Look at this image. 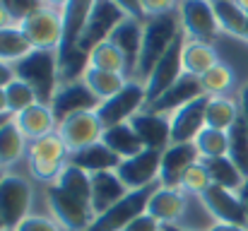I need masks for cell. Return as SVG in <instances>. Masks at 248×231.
Listing matches in <instances>:
<instances>
[{
  "mask_svg": "<svg viewBox=\"0 0 248 231\" xmlns=\"http://www.w3.org/2000/svg\"><path fill=\"white\" fill-rule=\"evenodd\" d=\"M239 111H241V118H244V123L248 125V82L241 87V92H239Z\"/></svg>",
  "mask_w": 248,
  "mask_h": 231,
  "instance_id": "46",
  "label": "cell"
},
{
  "mask_svg": "<svg viewBox=\"0 0 248 231\" xmlns=\"http://www.w3.org/2000/svg\"><path fill=\"white\" fill-rule=\"evenodd\" d=\"M46 198H48V207H51V215L53 219L61 224V229L65 231H87L94 222V210L92 205H87L82 200L73 198L70 193L61 190L58 185H48L46 190Z\"/></svg>",
  "mask_w": 248,
  "mask_h": 231,
  "instance_id": "9",
  "label": "cell"
},
{
  "mask_svg": "<svg viewBox=\"0 0 248 231\" xmlns=\"http://www.w3.org/2000/svg\"><path fill=\"white\" fill-rule=\"evenodd\" d=\"M181 31V19H178V10L173 15L164 17H150L145 19V31H142V48H140V58H138V68H135V82H147L150 73L155 70V65L159 63V58L169 51V46L173 44V39Z\"/></svg>",
  "mask_w": 248,
  "mask_h": 231,
  "instance_id": "1",
  "label": "cell"
},
{
  "mask_svg": "<svg viewBox=\"0 0 248 231\" xmlns=\"http://www.w3.org/2000/svg\"><path fill=\"white\" fill-rule=\"evenodd\" d=\"M200 159H217V156H227L229 152V135L224 130H215V128H205L200 130V135L193 140Z\"/></svg>",
  "mask_w": 248,
  "mask_h": 231,
  "instance_id": "38",
  "label": "cell"
},
{
  "mask_svg": "<svg viewBox=\"0 0 248 231\" xmlns=\"http://www.w3.org/2000/svg\"><path fill=\"white\" fill-rule=\"evenodd\" d=\"M123 231H164V227H162L155 217H150V215L145 212V215H140L138 219H133Z\"/></svg>",
  "mask_w": 248,
  "mask_h": 231,
  "instance_id": "44",
  "label": "cell"
},
{
  "mask_svg": "<svg viewBox=\"0 0 248 231\" xmlns=\"http://www.w3.org/2000/svg\"><path fill=\"white\" fill-rule=\"evenodd\" d=\"M212 7H215V17H217L219 31H224V34L236 36V39L244 41L246 22H248L246 12H244L234 0H212Z\"/></svg>",
  "mask_w": 248,
  "mask_h": 231,
  "instance_id": "31",
  "label": "cell"
},
{
  "mask_svg": "<svg viewBox=\"0 0 248 231\" xmlns=\"http://www.w3.org/2000/svg\"><path fill=\"white\" fill-rule=\"evenodd\" d=\"M15 79V68L5 61H0V87H7Z\"/></svg>",
  "mask_w": 248,
  "mask_h": 231,
  "instance_id": "47",
  "label": "cell"
},
{
  "mask_svg": "<svg viewBox=\"0 0 248 231\" xmlns=\"http://www.w3.org/2000/svg\"><path fill=\"white\" fill-rule=\"evenodd\" d=\"M212 178V185L227 188V190H241L246 183V176L236 169V164L229 156H217V159H200Z\"/></svg>",
  "mask_w": 248,
  "mask_h": 231,
  "instance_id": "29",
  "label": "cell"
},
{
  "mask_svg": "<svg viewBox=\"0 0 248 231\" xmlns=\"http://www.w3.org/2000/svg\"><path fill=\"white\" fill-rule=\"evenodd\" d=\"M157 188H159V183L147 185V188H140V190H128V195L121 202H116L111 210H106L104 215H99L87 231H123L133 219H138L140 215L147 212L150 198L155 195Z\"/></svg>",
  "mask_w": 248,
  "mask_h": 231,
  "instance_id": "5",
  "label": "cell"
},
{
  "mask_svg": "<svg viewBox=\"0 0 248 231\" xmlns=\"http://www.w3.org/2000/svg\"><path fill=\"white\" fill-rule=\"evenodd\" d=\"M207 101L210 96H198L193 101H188L186 106H181L178 111H173L171 118V145L173 142H193L200 130H205V111H207Z\"/></svg>",
  "mask_w": 248,
  "mask_h": 231,
  "instance_id": "17",
  "label": "cell"
},
{
  "mask_svg": "<svg viewBox=\"0 0 248 231\" xmlns=\"http://www.w3.org/2000/svg\"><path fill=\"white\" fill-rule=\"evenodd\" d=\"M101 142L116 152L121 159H128V156H135L140 154L145 147L138 138V133L133 130L130 123H121V125H111V128H104V135H101Z\"/></svg>",
  "mask_w": 248,
  "mask_h": 231,
  "instance_id": "27",
  "label": "cell"
},
{
  "mask_svg": "<svg viewBox=\"0 0 248 231\" xmlns=\"http://www.w3.org/2000/svg\"><path fill=\"white\" fill-rule=\"evenodd\" d=\"M207 231H248V227H239V224H224V222H215Z\"/></svg>",
  "mask_w": 248,
  "mask_h": 231,
  "instance_id": "48",
  "label": "cell"
},
{
  "mask_svg": "<svg viewBox=\"0 0 248 231\" xmlns=\"http://www.w3.org/2000/svg\"><path fill=\"white\" fill-rule=\"evenodd\" d=\"M5 96H7V111H10V116H17V113H22L24 108L39 104L36 92H34L27 82H22V79H17V77L5 87Z\"/></svg>",
  "mask_w": 248,
  "mask_h": 231,
  "instance_id": "39",
  "label": "cell"
},
{
  "mask_svg": "<svg viewBox=\"0 0 248 231\" xmlns=\"http://www.w3.org/2000/svg\"><path fill=\"white\" fill-rule=\"evenodd\" d=\"M27 138L19 133V128L15 125L12 116L0 125V169L5 166H12L15 161H19L24 154H27Z\"/></svg>",
  "mask_w": 248,
  "mask_h": 231,
  "instance_id": "30",
  "label": "cell"
},
{
  "mask_svg": "<svg viewBox=\"0 0 248 231\" xmlns=\"http://www.w3.org/2000/svg\"><path fill=\"white\" fill-rule=\"evenodd\" d=\"M15 231H63L61 224L56 219H48V217H39V215H29Z\"/></svg>",
  "mask_w": 248,
  "mask_h": 231,
  "instance_id": "43",
  "label": "cell"
},
{
  "mask_svg": "<svg viewBox=\"0 0 248 231\" xmlns=\"http://www.w3.org/2000/svg\"><path fill=\"white\" fill-rule=\"evenodd\" d=\"M31 205V185L22 176L5 173L0 181V219L7 231H15L27 217Z\"/></svg>",
  "mask_w": 248,
  "mask_h": 231,
  "instance_id": "10",
  "label": "cell"
},
{
  "mask_svg": "<svg viewBox=\"0 0 248 231\" xmlns=\"http://www.w3.org/2000/svg\"><path fill=\"white\" fill-rule=\"evenodd\" d=\"M244 41L248 44V22H246V34H244Z\"/></svg>",
  "mask_w": 248,
  "mask_h": 231,
  "instance_id": "56",
  "label": "cell"
},
{
  "mask_svg": "<svg viewBox=\"0 0 248 231\" xmlns=\"http://www.w3.org/2000/svg\"><path fill=\"white\" fill-rule=\"evenodd\" d=\"M82 79L99 101H106V99L116 96L130 82V77L121 75V73H106V70H96V68H87Z\"/></svg>",
  "mask_w": 248,
  "mask_h": 231,
  "instance_id": "32",
  "label": "cell"
},
{
  "mask_svg": "<svg viewBox=\"0 0 248 231\" xmlns=\"http://www.w3.org/2000/svg\"><path fill=\"white\" fill-rule=\"evenodd\" d=\"M200 87L205 96H227V92L234 87V70L219 61L212 70L200 77Z\"/></svg>",
  "mask_w": 248,
  "mask_h": 231,
  "instance_id": "37",
  "label": "cell"
},
{
  "mask_svg": "<svg viewBox=\"0 0 248 231\" xmlns=\"http://www.w3.org/2000/svg\"><path fill=\"white\" fill-rule=\"evenodd\" d=\"M68 2L70 0H44V5H51V7H58V10H63Z\"/></svg>",
  "mask_w": 248,
  "mask_h": 231,
  "instance_id": "52",
  "label": "cell"
},
{
  "mask_svg": "<svg viewBox=\"0 0 248 231\" xmlns=\"http://www.w3.org/2000/svg\"><path fill=\"white\" fill-rule=\"evenodd\" d=\"M58 135L65 142L68 152L73 154L89 147V145L101 142L104 125H101L96 111H80V113H73L58 123Z\"/></svg>",
  "mask_w": 248,
  "mask_h": 231,
  "instance_id": "12",
  "label": "cell"
},
{
  "mask_svg": "<svg viewBox=\"0 0 248 231\" xmlns=\"http://www.w3.org/2000/svg\"><path fill=\"white\" fill-rule=\"evenodd\" d=\"M210 185H212V178H210V173H207V169H205L202 161H195V164L186 171V176H183V181H181V190H183L186 195H195V198H200Z\"/></svg>",
  "mask_w": 248,
  "mask_h": 231,
  "instance_id": "40",
  "label": "cell"
},
{
  "mask_svg": "<svg viewBox=\"0 0 248 231\" xmlns=\"http://www.w3.org/2000/svg\"><path fill=\"white\" fill-rule=\"evenodd\" d=\"M145 106H147V89H145V84L130 79L116 96H111V99H106V101L99 104L96 116H99V121H101L104 128H111V125L128 123Z\"/></svg>",
  "mask_w": 248,
  "mask_h": 231,
  "instance_id": "6",
  "label": "cell"
},
{
  "mask_svg": "<svg viewBox=\"0 0 248 231\" xmlns=\"http://www.w3.org/2000/svg\"><path fill=\"white\" fill-rule=\"evenodd\" d=\"M92 5H94V0H70L63 7V44H61L58 53H68V51L78 48V41L82 36Z\"/></svg>",
  "mask_w": 248,
  "mask_h": 231,
  "instance_id": "24",
  "label": "cell"
},
{
  "mask_svg": "<svg viewBox=\"0 0 248 231\" xmlns=\"http://www.w3.org/2000/svg\"><path fill=\"white\" fill-rule=\"evenodd\" d=\"M186 34L183 29L178 31V36L173 39V44L169 46L164 56L159 58V63L155 65V70L150 73L145 89H147V104H152L155 99H159L166 89L183 75V46H186Z\"/></svg>",
  "mask_w": 248,
  "mask_h": 231,
  "instance_id": "11",
  "label": "cell"
},
{
  "mask_svg": "<svg viewBox=\"0 0 248 231\" xmlns=\"http://www.w3.org/2000/svg\"><path fill=\"white\" fill-rule=\"evenodd\" d=\"M239 118H241L239 101H234L229 96H210L207 111H205V125L207 128H215V130H224L227 133Z\"/></svg>",
  "mask_w": 248,
  "mask_h": 231,
  "instance_id": "28",
  "label": "cell"
},
{
  "mask_svg": "<svg viewBox=\"0 0 248 231\" xmlns=\"http://www.w3.org/2000/svg\"><path fill=\"white\" fill-rule=\"evenodd\" d=\"M202 96V87H200V77L193 75H183L178 77L159 99H155L152 104H147L145 108L155 111V113H164V116H171L173 111H178L181 106H186L188 101Z\"/></svg>",
  "mask_w": 248,
  "mask_h": 231,
  "instance_id": "20",
  "label": "cell"
},
{
  "mask_svg": "<svg viewBox=\"0 0 248 231\" xmlns=\"http://www.w3.org/2000/svg\"><path fill=\"white\" fill-rule=\"evenodd\" d=\"M19 29L29 39L31 48L36 51H58L63 44V10L41 5L36 12H31Z\"/></svg>",
  "mask_w": 248,
  "mask_h": 231,
  "instance_id": "4",
  "label": "cell"
},
{
  "mask_svg": "<svg viewBox=\"0 0 248 231\" xmlns=\"http://www.w3.org/2000/svg\"><path fill=\"white\" fill-rule=\"evenodd\" d=\"M99 99L92 94V89L84 84V79H75V82H65L58 87L53 101H51V108H53V116L56 121H65L68 116L73 113H80V111H96L99 108Z\"/></svg>",
  "mask_w": 248,
  "mask_h": 231,
  "instance_id": "15",
  "label": "cell"
},
{
  "mask_svg": "<svg viewBox=\"0 0 248 231\" xmlns=\"http://www.w3.org/2000/svg\"><path fill=\"white\" fill-rule=\"evenodd\" d=\"M159 166H162V152L142 150L135 156L121 159L116 173L128 190H140V188L159 183Z\"/></svg>",
  "mask_w": 248,
  "mask_h": 231,
  "instance_id": "13",
  "label": "cell"
},
{
  "mask_svg": "<svg viewBox=\"0 0 248 231\" xmlns=\"http://www.w3.org/2000/svg\"><path fill=\"white\" fill-rule=\"evenodd\" d=\"M15 22H12V17L7 15V10L2 7V2H0V29H7V27H12Z\"/></svg>",
  "mask_w": 248,
  "mask_h": 231,
  "instance_id": "49",
  "label": "cell"
},
{
  "mask_svg": "<svg viewBox=\"0 0 248 231\" xmlns=\"http://www.w3.org/2000/svg\"><path fill=\"white\" fill-rule=\"evenodd\" d=\"M89 68L106 70V73H121V75L128 77L125 58H123V53L111 41H101L99 46H94L89 51Z\"/></svg>",
  "mask_w": 248,
  "mask_h": 231,
  "instance_id": "35",
  "label": "cell"
},
{
  "mask_svg": "<svg viewBox=\"0 0 248 231\" xmlns=\"http://www.w3.org/2000/svg\"><path fill=\"white\" fill-rule=\"evenodd\" d=\"M234 2H236V5H239V7H241V10L248 15V0H234Z\"/></svg>",
  "mask_w": 248,
  "mask_h": 231,
  "instance_id": "53",
  "label": "cell"
},
{
  "mask_svg": "<svg viewBox=\"0 0 248 231\" xmlns=\"http://www.w3.org/2000/svg\"><path fill=\"white\" fill-rule=\"evenodd\" d=\"M2 116H10L7 111V96H5V87H0V118Z\"/></svg>",
  "mask_w": 248,
  "mask_h": 231,
  "instance_id": "50",
  "label": "cell"
},
{
  "mask_svg": "<svg viewBox=\"0 0 248 231\" xmlns=\"http://www.w3.org/2000/svg\"><path fill=\"white\" fill-rule=\"evenodd\" d=\"M2 178H5V171H2V169H0V181H2Z\"/></svg>",
  "mask_w": 248,
  "mask_h": 231,
  "instance_id": "57",
  "label": "cell"
},
{
  "mask_svg": "<svg viewBox=\"0 0 248 231\" xmlns=\"http://www.w3.org/2000/svg\"><path fill=\"white\" fill-rule=\"evenodd\" d=\"M0 2L7 10V15L12 17L15 24H22L31 12H36L44 5V0H0Z\"/></svg>",
  "mask_w": 248,
  "mask_h": 231,
  "instance_id": "41",
  "label": "cell"
},
{
  "mask_svg": "<svg viewBox=\"0 0 248 231\" xmlns=\"http://www.w3.org/2000/svg\"><path fill=\"white\" fill-rule=\"evenodd\" d=\"M140 7H142L145 19L164 17V15H173L178 10V0H140Z\"/></svg>",
  "mask_w": 248,
  "mask_h": 231,
  "instance_id": "42",
  "label": "cell"
},
{
  "mask_svg": "<svg viewBox=\"0 0 248 231\" xmlns=\"http://www.w3.org/2000/svg\"><path fill=\"white\" fill-rule=\"evenodd\" d=\"M68 156H70V152H68L65 142L61 140L58 130L29 142V147H27V164H29L31 176L41 183H48V185H53L58 181L61 171L68 164Z\"/></svg>",
  "mask_w": 248,
  "mask_h": 231,
  "instance_id": "3",
  "label": "cell"
},
{
  "mask_svg": "<svg viewBox=\"0 0 248 231\" xmlns=\"http://www.w3.org/2000/svg\"><path fill=\"white\" fill-rule=\"evenodd\" d=\"M128 195V188L123 185V181L118 178L116 171H101V173H92V210L94 215H104L106 210H111L116 202H121ZM94 217V219H96Z\"/></svg>",
  "mask_w": 248,
  "mask_h": 231,
  "instance_id": "23",
  "label": "cell"
},
{
  "mask_svg": "<svg viewBox=\"0 0 248 231\" xmlns=\"http://www.w3.org/2000/svg\"><path fill=\"white\" fill-rule=\"evenodd\" d=\"M186 205H188V195L181 190V188H157L155 195L150 198V205H147V215L155 217L162 227H171V224H178L183 212H186Z\"/></svg>",
  "mask_w": 248,
  "mask_h": 231,
  "instance_id": "21",
  "label": "cell"
},
{
  "mask_svg": "<svg viewBox=\"0 0 248 231\" xmlns=\"http://www.w3.org/2000/svg\"><path fill=\"white\" fill-rule=\"evenodd\" d=\"M15 77L27 82L36 96L39 104H48L53 101L58 87H61V75H58V51H31L29 56H24L22 61L12 63Z\"/></svg>",
  "mask_w": 248,
  "mask_h": 231,
  "instance_id": "2",
  "label": "cell"
},
{
  "mask_svg": "<svg viewBox=\"0 0 248 231\" xmlns=\"http://www.w3.org/2000/svg\"><path fill=\"white\" fill-rule=\"evenodd\" d=\"M53 185H58L61 190L70 193L73 198L82 200L87 205H92V176L87 171H82L80 166L65 164V169L61 171V176Z\"/></svg>",
  "mask_w": 248,
  "mask_h": 231,
  "instance_id": "33",
  "label": "cell"
},
{
  "mask_svg": "<svg viewBox=\"0 0 248 231\" xmlns=\"http://www.w3.org/2000/svg\"><path fill=\"white\" fill-rule=\"evenodd\" d=\"M227 135H229V152H227V156L248 178V125L244 123V118H239L227 130Z\"/></svg>",
  "mask_w": 248,
  "mask_h": 231,
  "instance_id": "36",
  "label": "cell"
},
{
  "mask_svg": "<svg viewBox=\"0 0 248 231\" xmlns=\"http://www.w3.org/2000/svg\"><path fill=\"white\" fill-rule=\"evenodd\" d=\"M164 231H188V229H181V227H176V224H171V227H164Z\"/></svg>",
  "mask_w": 248,
  "mask_h": 231,
  "instance_id": "54",
  "label": "cell"
},
{
  "mask_svg": "<svg viewBox=\"0 0 248 231\" xmlns=\"http://www.w3.org/2000/svg\"><path fill=\"white\" fill-rule=\"evenodd\" d=\"M142 31H145V19L125 17V19L111 31V36H108V41L123 53L130 79L135 77V68H138L140 48H142Z\"/></svg>",
  "mask_w": 248,
  "mask_h": 231,
  "instance_id": "19",
  "label": "cell"
},
{
  "mask_svg": "<svg viewBox=\"0 0 248 231\" xmlns=\"http://www.w3.org/2000/svg\"><path fill=\"white\" fill-rule=\"evenodd\" d=\"M68 164L80 166L82 171L92 176V173H101V171H116L121 164V156L111 152L104 142H96V145H89L80 152H73L68 156Z\"/></svg>",
  "mask_w": 248,
  "mask_h": 231,
  "instance_id": "25",
  "label": "cell"
},
{
  "mask_svg": "<svg viewBox=\"0 0 248 231\" xmlns=\"http://www.w3.org/2000/svg\"><path fill=\"white\" fill-rule=\"evenodd\" d=\"M34 48L29 44V39L24 36V31L19 29V24H12L7 29H0V61L5 63H17L24 56H29Z\"/></svg>",
  "mask_w": 248,
  "mask_h": 231,
  "instance_id": "34",
  "label": "cell"
},
{
  "mask_svg": "<svg viewBox=\"0 0 248 231\" xmlns=\"http://www.w3.org/2000/svg\"><path fill=\"white\" fill-rule=\"evenodd\" d=\"M239 195H241V202H244V210H246V227H248V178L244 183V188L239 190Z\"/></svg>",
  "mask_w": 248,
  "mask_h": 231,
  "instance_id": "51",
  "label": "cell"
},
{
  "mask_svg": "<svg viewBox=\"0 0 248 231\" xmlns=\"http://www.w3.org/2000/svg\"><path fill=\"white\" fill-rule=\"evenodd\" d=\"M128 123L138 133V138H140L145 150L164 152L166 147L171 145V118L164 116V113H155L150 108H142Z\"/></svg>",
  "mask_w": 248,
  "mask_h": 231,
  "instance_id": "16",
  "label": "cell"
},
{
  "mask_svg": "<svg viewBox=\"0 0 248 231\" xmlns=\"http://www.w3.org/2000/svg\"><path fill=\"white\" fill-rule=\"evenodd\" d=\"M0 231H7V227H5V222L0 219Z\"/></svg>",
  "mask_w": 248,
  "mask_h": 231,
  "instance_id": "55",
  "label": "cell"
},
{
  "mask_svg": "<svg viewBox=\"0 0 248 231\" xmlns=\"http://www.w3.org/2000/svg\"><path fill=\"white\" fill-rule=\"evenodd\" d=\"M12 121L19 128V133L27 138V142H34V140L46 138L58 130V121L48 104H34V106L24 108L22 113L12 116Z\"/></svg>",
  "mask_w": 248,
  "mask_h": 231,
  "instance_id": "22",
  "label": "cell"
},
{
  "mask_svg": "<svg viewBox=\"0 0 248 231\" xmlns=\"http://www.w3.org/2000/svg\"><path fill=\"white\" fill-rule=\"evenodd\" d=\"M217 63H219V56H217V48L212 44L186 39V46H183V73L186 75L202 77Z\"/></svg>",
  "mask_w": 248,
  "mask_h": 231,
  "instance_id": "26",
  "label": "cell"
},
{
  "mask_svg": "<svg viewBox=\"0 0 248 231\" xmlns=\"http://www.w3.org/2000/svg\"><path fill=\"white\" fill-rule=\"evenodd\" d=\"M128 15L113 2V0H94L92 12L87 17V24L82 29V36L78 41V48L89 53L94 46H99L101 41H108L111 31L125 19Z\"/></svg>",
  "mask_w": 248,
  "mask_h": 231,
  "instance_id": "7",
  "label": "cell"
},
{
  "mask_svg": "<svg viewBox=\"0 0 248 231\" xmlns=\"http://www.w3.org/2000/svg\"><path fill=\"white\" fill-rule=\"evenodd\" d=\"M200 198H202L205 207L210 210V215H212L217 222L246 227V210H244L241 195H239L236 190H227V188H219V185H210Z\"/></svg>",
  "mask_w": 248,
  "mask_h": 231,
  "instance_id": "18",
  "label": "cell"
},
{
  "mask_svg": "<svg viewBox=\"0 0 248 231\" xmlns=\"http://www.w3.org/2000/svg\"><path fill=\"white\" fill-rule=\"evenodd\" d=\"M200 161V154L195 142H173L162 152V166H159V185L162 188H181V181L186 171Z\"/></svg>",
  "mask_w": 248,
  "mask_h": 231,
  "instance_id": "14",
  "label": "cell"
},
{
  "mask_svg": "<svg viewBox=\"0 0 248 231\" xmlns=\"http://www.w3.org/2000/svg\"><path fill=\"white\" fill-rule=\"evenodd\" d=\"M178 19L183 34L193 41L212 44L219 34L212 0H178Z\"/></svg>",
  "mask_w": 248,
  "mask_h": 231,
  "instance_id": "8",
  "label": "cell"
},
{
  "mask_svg": "<svg viewBox=\"0 0 248 231\" xmlns=\"http://www.w3.org/2000/svg\"><path fill=\"white\" fill-rule=\"evenodd\" d=\"M128 17H138V19H145L142 15V7H140V0H113Z\"/></svg>",
  "mask_w": 248,
  "mask_h": 231,
  "instance_id": "45",
  "label": "cell"
}]
</instances>
